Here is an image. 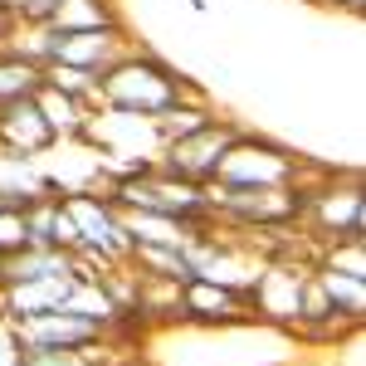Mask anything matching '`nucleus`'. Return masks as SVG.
Wrapping results in <instances>:
<instances>
[{
  "mask_svg": "<svg viewBox=\"0 0 366 366\" xmlns=\"http://www.w3.org/2000/svg\"><path fill=\"white\" fill-rule=\"evenodd\" d=\"M181 103H210L205 88L181 79L167 59L152 49H127V54L108 64L98 74V113H122V117H162Z\"/></svg>",
  "mask_w": 366,
  "mask_h": 366,
  "instance_id": "f257e3e1",
  "label": "nucleus"
},
{
  "mask_svg": "<svg viewBox=\"0 0 366 366\" xmlns=\"http://www.w3.org/2000/svg\"><path fill=\"white\" fill-rule=\"evenodd\" d=\"M103 200H113L117 210H157V215H176L186 225H210V205H205V186L200 181H186L167 171L162 162L152 167H132V171H113L108 186H103Z\"/></svg>",
  "mask_w": 366,
  "mask_h": 366,
  "instance_id": "f03ea898",
  "label": "nucleus"
},
{
  "mask_svg": "<svg viewBox=\"0 0 366 366\" xmlns=\"http://www.w3.org/2000/svg\"><path fill=\"white\" fill-rule=\"evenodd\" d=\"M312 239H366V191L357 171H303V220Z\"/></svg>",
  "mask_w": 366,
  "mask_h": 366,
  "instance_id": "7ed1b4c3",
  "label": "nucleus"
},
{
  "mask_svg": "<svg viewBox=\"0 0 366 366\" xmlns=\"http://www.w3.org/2000/svg\"><path fill=\"white\" fill-rule=\"evenodd\" d=\"M303 171H308L303 157H293L288 147L254 137V132L239 127L210 181H225V186H293V181H303Z\"/></svg>",
  "mask_w": 366,
  "mask_h": 366,
  "instance_id": "20e7f679",
  "label": "nucleus"
},
{
  "mask_svg": "<svg viewBox=\"0 0 366 366\" xmlns=\"http://www.w3.org/2000/svg\"><path fill=\"white\" fill-rule=\"evenodd\" d=\"M64 210L74 215V225H79V249L88 254H103V259H127L132 249V234L122 225V215H117L113 200H103V191H64ZM74 249V254H79Z\"/></svg>",
  "mask_w": 366,
  "mask_h": 366,
  "instance_id": "39448f33",
  "label": "nucleus"
},
{
  "mask_svg": "<svg viewBox=\"0 0 366 366\" xmlns=\"http://www.w3.org/2000/svg\"><path fill=\"white\" fill-rule=\"evenodd\" d=\"M234 122H225V117H210L200 132H191V137H176V142H167L162 147V167L167 171H176V176H186V181H210L215 176V167H220V157H225V147L234 142Z\"/></svg>",
  "mask_w": 366,
  "mask_h": 366,
  "instance_id": "423d86ee",
  "label": "nucleus"
},
{
  "mask_svg": "<svg viewBox=\"0 0 366 366\" xmlns=\"http://www.w3.org/2000/svg\"><path fill=\"white\" fill-rule=\"evenodd\" d=\"M181 322H196V327H244L259 322L249 312V298L239 288H225L215 279H186L181 283Z\"/></svg>",
  "mask_w": 366,
  "mask_h": 366,
  "instance_id": "0eeeda50",
  "label": "nucleus"
},
{
  "mask_svg": "<svg viewBox=\"0 0 366 366\" xmlns=\"http://www.w3.org/2000/svg\"><path fill=\"white\" fill-rule=\"evenodd\" d=\"M10 332L20 347H103L108 327L93 322L74 308H54V312H34V317H15Z\"/></svg>",
  "mask_w": 366,
  "mask_h": 366,
  "instance_id": "6e6552de",
  "label": "nucleus"
},
{
  "mask_svg": "<svg viewBox=\"0 0 366 366\" xmlns=\"http://www.w3.org/2000/svg\"><path fill=\"white\" fill-rule=\"evenodd\" d=\"M127 34L122 29H74V34H59L54 29V49H49V64H74V69H88V74H103L108 64L127 54Z\"/></svg>",
  "mask_w": 366,
  "mask_h": 366,
  "instance_id": "1a4fd4ad",
  "label": "nucleus"
},
{
  "mask_svg": "<svg viewBox=\"0 0 366 366\" xmlns=\"http://www.w3.org/2000/svg\"><path fill=\"white\" fill-rule=\"evenodd\" d=\"M0 142H5V152H25V157H49L59 147L54 127L34 108V93L15 98V103H0Z\"/></svg>",
  "mask_w": 366,
  "mask_h": 366,
  "instance_id": "9d476101",
  "label": "nucleus"
},
{
  "mask_svg": "<svg viewBox=\"0 0 366 366\" xmlns=\"http://www.w3.org/2000/svg\"><path fill=\"white\" fill-rule=\"evenodd\" d=\"M74 274H54V279H25V283H5V322L15 317H34V312H54L69 303L74 293Z\"/></svg>",
  "mask_w": 366,
  "mask_h": 366,
  "instance_id": "9b49d317",
  "label": "nucleus"
},
{
  "mask_svg": "<svg viewBox=\"0 0 366 366\" xmlns=\"http://www.w3.org/2000/svg\"><path fill=\"white\" fill-rule=\"evenodd\" d=\"M34 108L44 113V122L54 127V137L59 142H79L84 137V127H88V103H79V98H69V93H59V88L49 84H39L34 88Z\"/></svg>",
  "mask_w": 366,
  "mask_h": 366,
  "instance_id": "f8f14e48",
  "label": "nucleus"
},
{
  "mask_svg": "<svg viewBox=\"0 0 366 366\" xmlns=\"http://www.w3.org/2000/svg\"><path fill=\"white\" fill-rule=\"evenodd\" d=\"M117 215H122V225L132 234V244H186L196 229H205V225H186L176 215H157V210H117Z\"/></svg>",
  "mask_w": 366,
  "mask_h": 366,
  "instance_id": "ddd939ff",
  "label": "nucleus"
},
{
  "mask_svg": "<svg viewBox=\"0 0 366 366\" xmlns=\"http://www.w3.org/2000/svg\"><path fill=\"white\" fill-rule=\"evenodd\" d=\"M127 264L137 269L142 279H167V283L196 279V274H191V259H186L181 244H132V249H127Z\"/></svg>",
  "mask_w": 366,
  "mask_h": 366,
  "instance_id": "4468645a",
  "label": "nucleus"
},
{
  "mask_svg": "<svg viewBox=\"0 0 366 366\" xmlns=\"http://www.w3.org/2000/svg\"><path fill=\"white\" fill-rule=\"evenodd\" d=\"M49 29L74 34V29H122L113 0H59V10L49 15Z\"/></svg>",
  "mask_w": 366,
  "mask_h": 366,
  "instance_id": "2eb2a0df",
  "label": "nucleus"
},
{
  "mask_svg": "<svg viewBox=\"0 0 366 366\" xmlns=\"http://www.w3.org/2000/svg\"><path fill=\"white\" fill-rule=\"evenodd\" d=\"M312 279L322 283V293H327V303H332L337 317H347V322H362L366 317V279H347V274L317 269V264H312Z\"/></svg>",
  "mask_w": 366,
  "mask_h": 366,
  "instance_id": "dca6fc26",
  "label": "nucleus"
},
{
  "mask_svg": "<svg viewBox=\"0 0 366 366\" xmlns=\"http://www.w3.org/2000/svg\"><path fill=\"white\" fill-rule=\"evenodd\" d=\"M44 84V69L29 64V59L0 49V103H15V98H29L34 88Z\"/></svg>",
  "mask_w": 366,
  "mask_h": 366,
  "instance_id": "f3484780",
  "label": "nucleus"
},
{
  "mask_svg": "<svg viewBox=\"0 0 366 366\" xmlns=\"http://www.w3.org/2000/svg\"><path fill=\"white\" fill-rule=\"evenodd\" d=\"M312 264L347 274V279H366V239H327V244H317Z\"/></svg>",
  "mask_w": 366,
  "mask_h": 366,
  "instance_id": "a211bd4d",
  "label": "nucleus"
},
{
  "mask_svg": "<svg viewBox=\"0 0 366 366\" xmlns=\"http://www.w3.org/2000/svg\"><path fill=\"white\" fill-rule=\"evenodd\" d=\"M15 366H103V347H20Z\"/></svg>",
  "mask_w": 366,
  "mask_h": 366,
  "instance_id": "6ab92c4d",
  "label": "nucleus"
},
{
  "mask_svg": "<svg viewBox=\"0 0 366 366\" xmlns=\"http://www.w3.org/2000/svg\"><path fill=\"white\" fill-rule=\"evenodd\" d=\"M25 205H15V210H0V254H15L25 249Z\"/></svg>",
  "mask_w": 366,
  "mask_h": 366,
  "instance_id": "aec40b11",
  "label": "nucleus"
},
{
  "mask_svg": "<svg viewBox=\"0 0 366 366\" xmlns=\"http://www.w3.org/2000/svg\"><path fill=\"white\" fill-rule=\"evenodd\" d=\"M5 5L15 10L20 25H49V15L59 10V0H5Z\"/></svg>",
  "mask_w": 366,
  "mask_h": 366,
  "instance_id": "412c9836",
  "label": "nucleus"
},
{
  "mask_svg": "<svg viewBox=\"0 0 366 366\" xmlns=\"http://www.w3.org/2000/svg\"><path fill=\"white\" fill-rule=\"evenodd\" d=\"M15 25H20V20H15V10H10V5H0V49H10V34H15Z\"/></svg>",
  "mask_w": 366,
  "mask_h": 366,
  "instance_id": "4be33fe9",
  "label": "nucleus"
},
{
  "mask_svg": "<svg viewBox=\"0 0 366 366\" xmlns=\"http://www.w3.org/2000/svg\"><path fill=\"white\" fill-rule=\"evenodd\" d=\"M327 5H342V10H352V15H362L366 0H327Z\"/></svg>",
  "mask_w": 366,
  "mask_h": 366,
  "instance_id": "5701e85b",
  "label": "nucleus"
},
{
  "mask_svg": "<svg viewBox=\"0 0 366 366\" xmlns=\"http://www.w3.org/2000/svg\"><path fill=\"white\" fill-rule=\"evenodd\" d=\"M0 5H5V0H0Z\"/></svg>",
  "mask_w": 366,
  "mask_h": 366,
  "instance_id": "b1692460",
  "label": "nucleus"
},
{
  "mask_svg": "<svg viewBox=\"0 0 366 366\" xmlns=\"http://www.w3.org/2000/svg\"><path fill=\"white\" fill-rule=\"evenodd\" d=\"M103 366H108V362H103Z\"/></svg>",
  "mask_w": 366,
  "mask_h": 366,
  "instance_id": "393cba45",
  "label": "nucleus"
}]
</instances>
